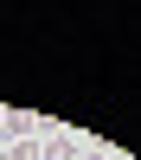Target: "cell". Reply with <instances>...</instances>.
<instances>
[{
    "label": "cell",
    "mask_w": 141,
    "mask_h": 160,
    "mask_svg": "<svg viewBox=\"0 0 141 160\" xmlns=\"http://www.w3.org/2000/svg\"><path fill=\"white\" fill-rule=\"evenodd\" d=\"M38 160H77V141L71 135H51L45 148H38Z\"/></svg>",
    "instance_id": "6da1fadb"
},
{
    "label": "cell",
    "mask_w": 141,
    "mask_h": 160,
    "mask_svg": "<svg viewBox=\"0 0 141 160\" xmlns=\"http://www.w3.org/2000/svg\"><path fill=\"white\" fill-rule=\"evenodd\" d=\"M7 160H38V148H32V141H19V148H13Z\"/></svg>",
    "instance_id": "7a4b0ae2"
},
{
    "label": "cell",
    "mask_w": 141,
    "mask_h": 160,
    "mask_svg": "<svg viewBox=\"0 0 141 160\" xmlns=\"http://www.w3.org/2000/svg\"><path fill=\"white\" fill-rule=\"evenodd\" d=\"M0 160H7V154H0Z\"/></svg>",
    "instance_id": "277c9868"
},
{
    "label": "cell",
    "mask_w": 141,
    "mask_h": 160,
    "mask_svg": "<svg viewBox=\"0 0 141 160\" xmlns=\"http://www.w3.org/2000/svg\"><path fill=\"white\" fill-rule=\"evenodd\" d=\"M83 160H103V154H83Z\"/></svg>",
    "instance_id": "3957f363"
}]
</instances>
